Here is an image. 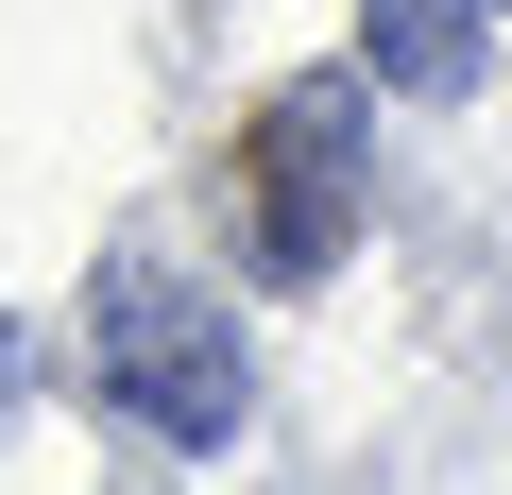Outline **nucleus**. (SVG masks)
I'll use <instances>...</instances> for the list:
<instances>
[{
    "instance_id": "f257e3e1",
    "label": "nucleus",
    "mask_w": 512,
    "mask_h": 495,
    "mask_svg": "<svg viewBox=\"0 0 512 495\" xmlns=\"http://www.w3.org/2000/svg\"><path fill=\"white\" fill-rule=\"evenodd\" d=\"M86 376L154 427V444H239V410H256V376H239V325L171 274V257H120L86 274Z\"/></svg>"
},
{
    "instance_id": "f03ea898",
    "label": "nucleus",
    "mask_w": 512,
    "mask_h": 495,
    "mask_svg": "<svg viewBox=\"0 0 512 495\" xmlns=\"http://www.w3.org/2000/svg\"><path fill=\"white\" fill-rule=\"evenodd\" d=\"M239 205H256V274H342L359 222V86H274L239 120Z\"/></svg>"
},
{
    "instance_id": "7ed1b4c3",
    "label": "nucleus",
    "mask_w": 512,
    "mask_h": 495,
    "mask_svg": "<svg viewBox=\"0 0 512 495\" xmlns=\"http://www.w3.org/2000/svg\"><path fill=\"white\" fill-rule=\"evenodd\" d=\"M359 52H376V86H410V103H461V86L495 69L478 0H359Z\"/></svg>"
}]
</instances>
